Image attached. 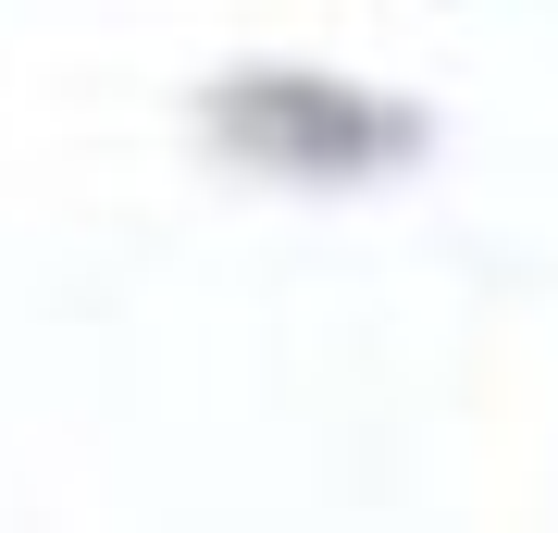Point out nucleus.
<instances>
[{"label":"nucleus","instance_id":"obj_1","mask_svg":"<svg viewBox=\"0 0 558 533\" xmlns=\"http://www.w3.org/2000/svg\"><path fill=\"white\" fill-rule=\"evenodd\" d=\"M211 137L260 161V174H311V186H348V174H385V161H410L422 124L398 99L348 87V75H286V62H260V75H223L211 87Z\"/></svg>","mask_w":558,"mask_h":533}]
</instances>
